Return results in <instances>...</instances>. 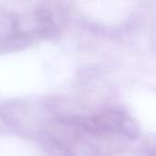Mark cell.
<instances>
[{"label":"cell","instance_id":"1","mask_svg":"<svg viewBox=\"0 0 156 156\" xmlns=\"http://www.w3.org/2000/svg\"><path fill=\"white\" fill-rule=\"evenodd\" d=\"M59 17L45 5H0V51L22 49L51 37Z\"/></svg>","mask_w":156,"mask_h":156},{"label":"cell","instance_id":"2","mask_svg":"<svg viewBox=\"0 0 156 156\" xmlns=\"http://www.w3.org/2000/svg\"><path fill=\"white\" fill-rule=\"evenodd\" d=\"M72 124L94 135L112 136L123 139H136L139 127L135 120L120 110H107L96 115L72 120Z\"/></svg>","mask_w":156,"mask_h":156},{"label":"cell","instance_id":"3","mask_svg":"<svg viewBox=\"0 0 156 156\" xmlns=\"http://www.w3.org/2000/svg\"><path fill=\"white\" fill-rule=\"evenodd\" d=\"M151 156H156V147H154L153 150H152V152H151Z\"/></svg>","mask_w":156,"mask_h":156}]
</instances>
